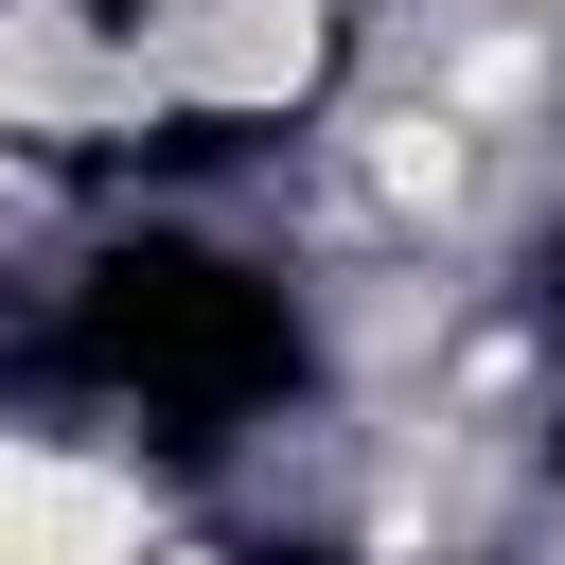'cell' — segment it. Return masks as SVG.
<instances>
[{"instance_id":"cell-1","label":"cell","mask_w":565,"mask_h":565,"mask_svg":"<svg viewBox=\"0 0 565 565\" xmlns=\"http://www.w3.org/2000/svg\"><path fill=\"white\" fill-rule=\"evenodd\" d=\"M124 53L159 124H282L335 88V0H141Z\"/></svg>"},{"instance_id":"cell-2","label":"cell","mask_w":565,"mask_h":565,"mask_svg":"<svg viewBox=\"0 0 565 565\" xmlns=\"http://www.w3.org/2000/svg\"><path fill=\"white\" fill-rule=\"evenodd\" d=\"M0 565H159V477L88 424L0 406Z\"/></svg>"},{"instance_id":"cell-3","label":"cell","mask_w":565,"mask_h":565,"mask_svg":"<svg viewBox=\"0 0 565 565\" xmlns=\"http://www.w3.org/2000/svg\"><path fill=\"white\" fill-rule=\"evenodd\" d=\"M353 194H371L388 230H459V212L494 194V124H477L459 88H388V106L353 124Z\"/></svg>"}]
</instances>
